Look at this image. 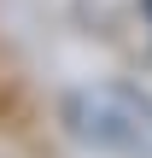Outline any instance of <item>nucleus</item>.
Instances as JSON below:
<instances>
[{
  "label": "nucleus",
  "mask_w": 152,
  "mask_h": 158,
  "mask_svg": "<svg viewBox=\"0 0 152 158\" xmlns=\"http://www.w3.org/2000/svg\"><path fill=\"white\" fill-rule=\"evenodd\" d=\"M76 141L105 147V152H141L152 141V106L129 88H82L64 106Z\"/></svg>",
  "instance_id": "obj_1"
}]
</instances>
